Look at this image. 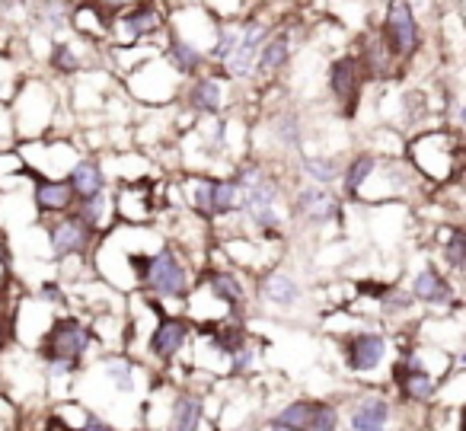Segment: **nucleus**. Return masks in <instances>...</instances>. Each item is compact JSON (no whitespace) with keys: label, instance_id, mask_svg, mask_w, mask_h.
I'll return each mask as SVG.
<instances>
[{"label":"nucleus","instance_id":"1","mask_svg":"<svg viewBox=\"0 0 466 431\" xmlns=\"http://www.w3.org/2000/svg\"><path fill=\"white\" fill-rule=\"evenodd\" d=\"M233 180L243 189V218L253 227V237L281 240L288 233L285 186L262 160H240L233 167Z\"/></svg>","mask_w":466,"mask_h":431},{"label":"nucleus","instance_id":"2","mask_svg":"<svg viewBox=\"0 0 466 431\" xmlns=\"http://www.w3.org/2000/svg\"><path fill=\"white\" fill-rule=\"evenodd\" d=\"M93 339H96V333L80 316L74 313L52 316V323H48V329L39 339V361L46 364L48 380H61L77 374L84 358L90 354Z\"/></svg>","mask_w":466,"mask_h":431},{"label":"nucleus","instance_id":"3","mask_svg":"<svg viewBox=\"0 0 466 431\" xmlns=\"http://www.w3.org/2000/svg\"><path fill=\"white\" fill-rule=\"evenodd\" d=\"M396 65H409L421 52V16L412 0H387L374 29Z\"/></svg>","mask_w":466,"mask_h":431},{"label":"nucleus","instance_id":"4","mask_svg":"<svg viewBox=\"0 0 466 431\" xmlns=\"http://www.w3.org/2000/svg\"><path fill=\"white\" fill-rule=\"evenodd\" d=\"M167 33V7L163 0H137L118 10L109 20V42L106 46H144Z\"/></svg>","mask_w":466,"mask_h":431},{"label":"nucleus","instance_id":"5","mask_svg":"<svg viewBox=\"0 0 466 431\" xmlns=\"http://www.w3.org/2000/svg\"><path fill=\"white\" fill-rule=\"evenodd\" d=\"M279 23L266 14V10H256L249 16H240V39H237V48L227 55V61L218 67V74H224L230 84H247L253 80L256 71V58H259L262 42L272 36V29Z\"/></svg>","mask_w":466,"mask_h":431},{"label":"nucleus","instance_id":"6","mask_svg":"<svg viewBox=\"0 0 466 431\" xmlns=\"http://www.w3.org/2000/svg\"><path fill=\"white\" fill-rule=\"evenodd\" d=\"M96 233L84 224L74 211L58 214L46 224V243L48 252L55 256V262L65 259H90V252L96 250Z\"/></svg>","mask_w":466,"mask_h":431},{"label":"nucleus","instance_id":"7","mask_svg":"<svg viewBox=\"0 0 466 431\" xmlns=\"http://www.w3.org/2000/svg\"><path fill=\"white\" fill-rule=\"evenodd\" d=\"M364 71H361V61H358L355 52H345L336 55L326 67V90H329L332 103L342 116H355L358 103H361V93H364Z\"/></svg>","mask_w":466,"mask_h":431},{"label":"nucleus","instance_id":"8","mask_svg":"<svg viewBox=\"0 0 466 431\" xmlns=\"http://www.w3.org/2000/svg\"><path fill=\"white\" fill-rule=\"evenodd\" d=\"M179 103L198 118L224 116L227 103H230V80L218 71H205L198 77H188L179 90Z\"/></svg>","mask_w":466,"mask_h":431},{"label":"nucleus","instance_id":"9","mask_svg":"<svg viewBox=\"0 0 466 431\" xmlns=\"http://www.w3.org/2000/svg\"><path fill=\"white\" fill-rule=\"evenodd\" d=\"M387 354H390V342L377 329H355V333H349L342 339V361L358 377H368V374L380 371Z\"/></svg>","mask_w":466,"mask_h":431},{"label":"nucleus","instance_id":"10","mask_svg":"<svg viewBox=\"0 0 466 431\" xmlns=\"http://www.w3.org/2000/svg\"><path fill=\"white\" fill-rule=\"evenodd\" d=\"M198 284L214 297V301H220L227 310H230L233 320L247 313L249 301H253V297H249V288H247V278H243V272L230 269V265H208V269L201 272Z\"/></svg>","mask_w":466,"mask_h":431},{"label":"nucleus","instance_id":"11","mask_svg":"<svg viewBox=\"0 0 466 431\" xmlns=\"http://www.w3.org/2000/svg\"><path fill=\"white\" fill-rule=\"evenodd\" d=\"M342 201H345L342 195H336L332 189L304 182L294 192L291 214H298L307 227H332L342 221Z\"/></svg>","mask_w":466,"mask_h":431},{"label":"nucleus","instance_id":"12","mask_svg":"<svg viewBox=\"0 0 466 431\" xmlns=\"http://www.w3.org/2000/svg\"><path fill=\"white\" fill-rule=\"evenodd\" d=\"M192 335H195V323L188 316L160 313L147 335V354L154 361H160V364H169V361L179 358V352L192 342Z\"/></svg>","mask_w":466,"mask_h":431},{"label":"nucleus","instance_id":"13","mask_svg":"<svg viewBox=\"0 0 466 431\" xmlns=\"http://www.w3.org/2000/svg\"><path fill=\"white\" fill-rule=\"evenodd\" d=\"M409 297L419 301L421 307L428 310H457L460 307V297H457V284L447 272H441L438 265H425L419 269L412 278H409Z\"/></svg>","mask_w":466,"mask_h":431},{"label":"nucleus","instance_id":"14","mask_svg":"<svg viewBox=\"0 0 466 431\" xmlns=\"http://www.w3.org/2000/svg\"><path fill=\"white\" fill-rule=\"evenodd\" d=\"M256 294H259V301H266V307L288 313V310H298L304 301V284L294 272L272 265V269H262L256 275Z\"/></svg>","mask_w":466,"mask_h":431},{"label":"nucleus","instance_id":"15","mask_svg":"<svg viewBox=\"0 0 466 431\" xmlns=\"http://www.w3.org/2000/svg\"><path fill=\"white\" fill-rule=\"evenodd\" d=\"M294 58V26L288 20H281L279 26L272 29L266 42L259 48V58H256V80H272L275 74H281Z\"/></svg>","mask_w":466,"mask_h":431},{"label":"nucleus","instance_id":"16","mask_svg":"<svg viewBox=\"0 0 466 431\" xmlns=\"http://www.w3.org/2000/svg\"><path fill=\"white\" fill-rule=\"evenodd\" d=\"M393 418V403L383 393H361L345 409L349 431H387Z\"/></svg>","mask_w":466,"mask_h":431},{"label":"nucleus","instance_id":"17","mask_svg":"<svg viewBox=\"0 0 466 431\" xmlns=\"http://www.w3.org/2000/svg\"><path fill=\"white\" fill-rule=\"evenodd\" d=\"M99 46L84 42L80 36H55L52 48H48V67H52L55 77H77L86 67V52H96Z\"/></svg>","mask_w":466,"mask_h":431},{"label":"nucleus","instance_id":"18","mask_svg":"<svg viewBox=\"0 0 466 431\" xmlns=\"http://www.w3.org/2000/svg\"><path fill=\"white\" fill-rule=\"evenodd\" d=\"M29 199H33L35 214H46V218H58L74 208V192L65 180H48V176H29Z\"/></svg>","mask_w":466,"mask_h":431},{"label":"nucleus","instance_id":"19","mask_svg":"<svg viewBox=\"0 0 466 431\" xmlns=\"http://www.w3.org/2000/svg\"><path fill=\"white\" fill-rule=\"evenodd\" d=\"M65 182L71 186L74 201L93 199V195H99V192L109 189V176H106V167L96 160V157H77V163L67 169Z\"/></svg>","mask_w":466,"mask_h":431},{"label":"nucleus","instance_id":"20","mask_svg":"<svg viewBox=\"0 0 466 431\" xmlns=\"http://www.w3.org/2000/svg\"><path fill=\"white\" fill-rule=\"evenodd\" d=\"M268 135H272L279 150L300 157V150H304V118L298 116V109L275 112V116L268 118Z\"/></svg>","mask_w":466,"mask_h":431},{"label":"nucleus","instance_id":"21","mask_svg":"<svg viewBox=\"0 0 466 431\" xmlns=\"http://www.w3.org/2000/svg\"><path fill=\"white\" fill-rule=\"evenodd\" d=\"M201 422H205V396L182 390L169 405L167 431H201Z\"/></svg>","mask_w":466,"mask_h":431},{"label":"nucleus","instance_id":"22","mask_svg":"<svg viewBox=\"0 0 466 431\" xmlns=\"http://www.w3.org/2000/svg\"><path fill=\"white\" fill-rule=\"evenodd\" d=\"M71 211L77 214V218L84 221V224L90 227V231L99 237V233L109 231L112 221H116V201H112L109 189H106V192L93 195V199H80V201H74Z\"/></svg>","mask_w":466,"mask_h":431},{"label":"nucleus","instance_id":"23","mask_svg":"<svg viewBox=\"0 0 466 431\" xmlns=\"http://www.w3.org/2000/svg\"><path fill=\"white\" fill-rule=\"evenodd\" d=\"M377 160H380V154H374V150H358V154L345 163L342 173H339V182H342V199H358V195H361V189L368 186L370 173H374Z\"/></svg>","mask_w":466,"mask_h":431},{"label":"nucleus","instance_id":"24","mask_svg":"<svg viewBox=\"0 0 466 431\" xmlns=\"http://www.w3.org/2000/svg\"><path fill=\"white\" fill-rule=\"evenodd\" d=\"M103 374H106V380H109L112 390H118V393L141 390V367H137L135 358L109 354V358H103Z\"/></svg>","mask_w":466,"mask_h":431},{"label":"nucleus","instance_id":"25","mask_svg":"<svg viewBox=\"0 0 466 431\" xmlns=\"http://www.w3.org/2000/svg\"><path fill=\"white\" fill-rule=\"evenodd\" d=\"M298 163H300V173H304L307 182H313V186L332 189L339 182V173H342V163L332 154H307V150H300Z\"/></svg>","mask_w":466,"mask_h":431},{"label":"nucleus","instance_id":"26","mask_svg":"<svg viewBox=\"0 0 466 431\" xmlns=\"http://www.w3.org/2000/svg\"><path fill=\"white\" fill-rule=\"evenodd\" d=\"M441 262L451 269L453 278L466 272V233L460 224H447V233L441 237Z\"/></svg>","mask_w":466,"mask_h":431},{"label":"nucleus","instance_id":"27","mask_svg":"<svg viewBox=\"0 0 466 431\" xmlns=\"http://www.w3.org/2000/svg\"><path fill=\"white\" fill-rule=\"evenodd\" d=\"M339 428H342V412H339V405L329 403V399H313L310 418H307L304 431H339Z\"/></svg>","mask_w":466,"mask_h":431},{"label":"nucleus","instance_id":"28","mask_svg":"<svg viewBox=\"0 0 466 431\" xmlns=\"http://www.w3.org/2000/svg\"><path fill=\"white\" fill-rule=\"evenodd\" d=\"M310 405H313V399H307V396L291 399V403H285L279 412H275L272 422L275 425H285V428H291V431H304L307 428V418H310Z\"/></svg>","mask_w":466,"mask_h":431},{"label":"nucleus","instance_id":"29","mask_svg":"<svg viewBox=\"0 0 466 431\" xmlns=\"http://www.w3.org/2000/svg\"><path fill=\"white\" fill-rule=\"evenodd\" d=\"M227 361H230V377H249L259 367V352L253 348V342H247V345L227 354Z\"/></svg>","mask_w":466,"mask_h":431},{"label":"nucleus","instance_id":"30","mask_svg":"<svg viewBox=\"0 0 466 431\" xmlns=\"http://www.w3.org/2000/svg\"><path fill=\"white\" fill-rule=\"evenodd\" d=\"M14 333H16V316H14V307H10L7 288L0 284V354L10 348V342H14Z\"/></svg>","mask_w":466,"mask_h":431},{"label":"nucleus","instance_id":"31","mask_svg":"<svg viewBox=\"0 0 466 431\" xmlns=\"http://www.w3.org/2000/svg\"><path fill=\"white\" fill-rule=\"evenodd\" d=\"M39 301L46 303V307H67L71 297H67L65 284H61L58 278H46V282L39 284Z\"/></svg>","mask_w":466,"mask_h":431},{"label":"nucleus","instance_id":"32","mask_svg":"<svg viewBox=\"0 0 466 431\" xmlns=\"http://www.w3.org/2000/svg\"><path fill=\"white\" fill-rule=\"evenodd\" d=\"M58 422H61V418H58ZM65 425H67V422H65ZM67 428H71V425H67ZM71 431H116V428H112V425L106 422L103 416H96V412L84 409V418H80V422L74 425Z\"/></svg>","mask_w":466,"mask_h":431},{"label":"nucleus","instance_id":"33","mask_svg":"<svg viewBox=\"0 0 466 431\" xmlns=\"http://www.w3.org/2000/svg\"><path fill=\"white\" fill-rule=\"evenodd\" d=\"M268 431H291V428H285V425H275L272 422V425H268Z\"/></svg>","mask_w":466,"mask_h":431},{"label":"nucleus","instance_id":"34","mask_svg":"<svg viewBox=\"0 0 466 431\" xmlns=\"http://www.w3.org/2000/svg\"><path fill=\"white\" fill-rule=\"evenodd\" d=\"M58 431H71V428H67V425H65V422H58Z\"/></svg>","mask_w":466,"mask_h":431}]
</instances>
